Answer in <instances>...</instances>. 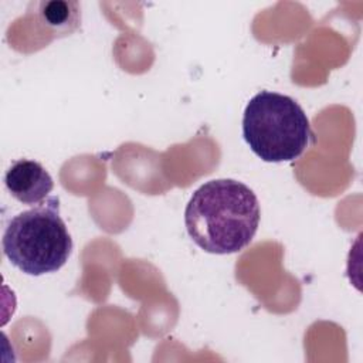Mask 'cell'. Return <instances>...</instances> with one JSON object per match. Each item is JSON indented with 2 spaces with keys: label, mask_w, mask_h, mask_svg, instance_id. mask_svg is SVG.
<instances>
[{
  "label": "cell",
  "mask_w": 363,
  "mask_h": 363,
  "mask_svg": "<svg viewBox=\"0 0 363 363\" xmlns=\"http://www.w3.org/2000/svg\"><path fill=\"white\" fill-rule=\"evenodd\" d=\"M242 136L250 149L269 163L298 159L313 140L302 106L294 98L272 91H261L248 101Z\"/></svg>",
  "instance_id": "obj_3"
},
{
  "label": "cell",
  "mask_w": 363,
  "mask_h": 363,
  "mask_svg": "<svg viewBox=\"0 0 363 363\" xmlns=\"http://www.w3.org/2000/svg\"><path fill=\"white\" fill-rule=\"evenodd\" d=\"M3 254L21 272L33 277L58 271L72 252V238L52 196L14 216L1 240Z\"/></svg>",
  "instance_id": "obj_2"
},
{
  "label": "cell",
  "mask_w": 363,
  "mask_h": 363,
  "mask_svg": "<svg viewBox=\"0 0 363 363\" xmlns=\"http://www.w3.org/2000/svg\"><path fill=\"white\" fill-rule=\"evenodd\" d=\"M41 23H44L55 35H67L79 27V3L65 0H48L37 4Z\"/></svg>",
  "instance_id": "obj_5"
},
{
  "label": "cell",
  "mask_w": 363,
  "mask_h": 363,
  "mask_svg": "<svg viewBox=\"0 0 363 363\" xmlns=\"http://www.w3.org/2000/svg\"><path fill=\"white\" fill-rule=\"evenodd\" d=\"M259 217L255 193L234 179L206 182L184 208V224L193 242L218 255L238 252L250 245Z\"/></svg>",
  "instance_id": "obj_1"
},
{
  "label": "cell",
  "mask_w": 363,
  "mask_h": 363,
  "mask_svg": "<svg viewBox=\"0 0 363 363\" xmlns=\"http://www.w3.org/2000/svg\"><path fill=\"white\" fill-rule=\"evenodd\" d=\"M4 184L16 200L27 206L43 203L54 187L45 167L30 159L13 162L4 174Z\"/></svg>",
  "instance_id": "obj_4"
}]
</instances>
